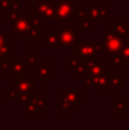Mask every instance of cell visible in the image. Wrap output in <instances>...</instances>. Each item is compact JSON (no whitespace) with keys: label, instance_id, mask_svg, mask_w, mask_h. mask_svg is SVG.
<instances>
[{"label":"cell","instance_id":"4","mask_svg":"<svg viewBox=\"0 0 129 130\" xmlns=\"http://www.w3.org/2000/svg\"><path fill=\"white\" fill-rule=\"evenodd\" d=\"M97 45H90V43H81L78 48V56L80 57H91L95 56L97 50H96Z\"/></svg>","mask_w":129,"mask_h":130},{"label":"cell","instance_id":"7","mask_svg":"<svg viewBox=\"0 0 129 130\" xmlns=\"http://www.w3.org/2000/svg\"><path fill=\"white\" fill-rule=\"evenodd\" d=\"M23 70H24V65H23V61H14L11 63V76H17V74L20 75L21 73H23Z\"/></svg>","mask_w":129,"mask_h":130},{"label":"cell","instance_id":"10","mask_svg":"<svg viewBox=\"0 0 129 130\" xmlns=\"http://www.w3.org/2000/svg\"><path fill=\"white\" fill-rule=\"evenodd\" d=\"M79 25L82 26V29H86V30H88V31L93 30V27H91V25H90V21L87 17H85L84 20H82V17H79Z\"/></svg>","mask_w":129,"mask_h":130},{"label":"cell","instance_id":"1","mask_svg":"<svg viewBox=\"0 0 129 130\" xmlns=\"http://www.w3.org/2000/svg\"><path fill=\"white\" fill-rule=\"evenodd\" d=\"M104 41H105V46H106L107 50H109V54L112 56H116L119 54L121 48V40L118 36L113 33V32H107L104 37Z\"/></svg>","mask_w":129,"mask_h":130},{"label":"cell","instance_id":"11","mask_svg":"<svg viewBox=\"0 0 129 130\" xmlns=\"http://www.w3.org/2000/svg\"><path fill=\"white\" fill-rule=\"evenodd\" d=\"M11 5L10 0H0V9L6 11L9 8V6Z\"/></svg>","mask_w":129,"mask_h":130},{"label":"cell","instance_id":"6","mask_svg":"<svg viewBox=\"0 0 129 130\" xmlns=\"http://www.w3.org/2000/svg\"><path fill=\"white\" fill-rule=\"evenodd\" d=\"M104 7H89V16L90 20L95 21H105L107 20V9L105 11H102Z\"/></svg>","mask_w":129,"mask_h":130},{"label":"cell","instance_id":"9","mask_svg":"<svg viewBox=\"0 0 129 130\" xmlns=\"http://www.w3.org/2000/svg\"><path fill=\"white\" fill-rule=\"evenodd\" d=\"M9 53H10V49L8 46H0V62L8 59Z\"/></svg>","mask_w":129,"mask_h":130},{"label":"cell","instance_id":"12","mask_svg":"<svg viewBox=\"0 0 129 130\" xmlns=\"http://www.w3.org/2000/svg\"><path fill=\"white\" fill-rule=\"evenodd\" d=\"M9 41V38L4 33V32H0V46H7Z\"/></svg>","mask_w":129,"mask_h":130},{"label":"cell","instance_id":"2","mask_svg":"<svg viewBox=\"0 0 129 130\" xmlns=\"http://www.w3.org/2000/svg\"><path fill=\"white\" fill-rule=\"evenodd\" d=\"M59 30V39L61 41V45H65V46H70L73 45L75 42V39H77V32L75 29H62L58 27Z\"/></svg>","mask_w":129,"mask_h":130},{"label":"cell","instance_id":"3","mask_svg":"<svg viewBox=\"0 0 129 130\" xmlns=\"http://www.w3.org/2000/svg\"><path fill=\"white\" fill-rule=\"evenodd\" d=\"M72 14V4L69 2H62V4L57 5L56 8V18L58 20H65Z\"/></svg>","mask_w":129,"mask_h":130},{"label":"cell","instance_id":"8","mask_svg":"<svg viewBox=\"0 0 129 130\" xmlns=\"http://www.w3.org/2000/svg\"><path fill=\"white\" fill-rule=\"evenodd\" d=\"M20 9V4H11L9 6V8L6 10V20L7 21H10L14 20L17 15V11Z\"/></svg>","mask_w":129,"mask_h":130},{"label":"cell","instance_id":"5","mask_svg":"<svg viewBox=\"0 0 129 130\" xmlns=\"http://www.w3.org/2000/svg\"><path fill=\"white\" fill-rule=\"evenodd\" d=\"M29 20H26V18H17V20L14 21L13 25H11V31L15 32V33L17 34H23L25 33V31H26V29L29 30V22H27Z\"/></svg>","mask_w":129,"mask_h":130},{"label":"cell","instance_id":"13","mask_svg":"<svg viewBox=\"0 0 129 130\" xmlns=\"http://www.w3.org/2000/svg\"><path fill=\"white\" fill-rule=\"evenodd\" d=\"M123 58L129 62V45L128 43L125 46V48H123Z\"/></svg>","mask_w":129,"mask_h":130}]
</instances>
